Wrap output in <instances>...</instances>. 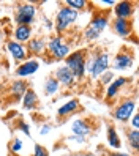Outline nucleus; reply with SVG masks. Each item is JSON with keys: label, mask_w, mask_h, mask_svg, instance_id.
Listing matches in <instances>:
<instances>
[{"label": "nucleus", "mask_w": 139, "mask_h": 156, "mask_svg": "<svg viewBox=\"0 0 139 156\" xmlns=\"http://www.w3.org/2000/svg\"><path fill=\"white\" fill-rule=\"evenodd\" d=\"M67 68L73 73V76L81 79L86 73V58H84V52L78 51L73 52L71 55L67 57Z\"/></svg>", "instance_id": "f257e3e1"}, {"label": "nucleus", "mask_w": 139, "mask_h": 156, "mask_svg": "<svg viewBox=\"0 0 139 156\" xmlns=\"http://www.w3.org/2000/svg\"><path fill=\"white\" fill-rule=\"evenodd\" d=\"M78 19V11L71 10V8H62L57 14V19H55V30L57 32H63L68 27Z\"/></svg>", "instance_id": "f03ea898"}, {"label": "nucleus", "mask_w": 139, "mask_h": 156, "mask_svg": "<svg viewBox=\"0 0 139 156\" xmlns=\"http://www.w3.org/2000/svg\"><path fill=\"white\" fill-rule=\"evenodd\" d=\"M108 66H109V55H108V54H100V55L95 57V60L92 62V65L87 63L86 69L90 71L93 77H97L100 74H103V73H106Z\"/></svg>", "instance_id": "7ed1b4c3"}, {"label": "nucleus", "mask_w": 139, "mask_h": 156, "mask_svg": "<svg viewBox=\"0 0 139 156\" xmlns=\"http://www.w3.org/2000/svg\"><path fill=\"white\" fill-rule=\"evenodd\" d=\"M106 25H108V17H106V16L95 17V19L90 22V25L87 27L86 38H87V40H95V38H98V36L101 35V32L106 29Z\"/></svg>", "instance_id": "20e7f679"}, {"label": "nucleus", "mask_w": 139, "mask_h": 156, "mask_svg": "<svg viewBox=\"0 0 139 156\" xmlns=\"http://www.w3.org/2000/svg\"><path fill=\"white\" fill-rule=\"evenodd\" d=\"M33 16H35V6L30 5V3H25V5H21L17 8L14 21L19 25H29L33 21Z\"/></svg>", "instance_id": "39448f33"}, {"label": "nucleus", "mask_w": 139, "mask_h": 156, "mask_svg": "<svg viewBox=\"0 0 139 156\" xmlns=\"http://www.w3.org/2000/svg\"><path fill=\"white\" fill-rule=\"evenodd\" d=\"M48 48L49 51L54 54V57L55 58H65V57H68V52H70V48H68V44H65L63 40L60 38V36H55V38H52L48 44Z\"/></svg>", "instance_id": "423d86ee"}, {"label": "nucleus", "mask_w": 139, "mask_h": 156, "mask_svg": "<svg viewBox=\"0 0 139 156\" xmlns=\"http://www.w3.org/2000/svg\"><path fill=\"white\" fill-rule=\"evenodd\" d=\"M133 111H134V103L133 101H123V103L115 109L114 117L117 118L119 122H126L128 118L131 117Z\"/></svg>", "instance_id": "0eeeda50"}, {"label": "nucleus", "mask_w": 139, "mask_h": 156, "mask_svg": "<svg viewBox=\"0 0 139 156\" xmlns=\"http://www.w3.org/2000/svg\"><path fill=\"white\" fill-rule=\"evenodd\" d=\"M55 80L59 84H63V85H71L73 80H75V76H73V73L67 66H60L55 71Z\"/></svg>", "instance_id": "6e6552de"}, {"label": "nucleus", "mask_w": 139, "mask_h": 156, "mask_svg": "<svg viewBox=\"0 0 139 156\" xmlns=\"http://www.w3.org/2000/svg\"><path fill=\"white\" fill-rule=\"evenodd\" d=\"M40 68V65H38V62L36 60H29V62H25L24 65H21L19 68L16 69V74L17 76H21V77H24V76H30V74H33V73Z\"/></svg>", "instance_id": "1a4fd4ad"}, {"label": "nucleus", "mask_w": 139, "mask_h": 156, "mask_svg": "<svg viewBox=\"0 0 139 156\" xmlns=\"http://www.w3.org/2000/svg\"><path fill=\"white\" fill-rule=\"evenodd\" d=\"M131 13H133V5L130 2H120L115 5V14L120 19H126V17L131 16Z\"/></svg>", "instance_id": "9d476101"}, {"label": "nucleus", "mask_w": 139, "mask_h": 156, "mask_svg": "<svg viewBox=\"0 0 139 156\" xmlns=\"http://www.w3.org/2000/svg\"><path fill=\"white\" fill-rule=\"evenodd\" d=\"M131 63H133L131 55H128V54H119V55L115 57L114 68H115V69H120V71H123V69H128L130 66H131Z\"/></svg>", "instance_id": "9b49d317"}, {"label": "nucleus", "mask_w": 139, "mask_h": 156, "mask_svg": "<svg viewBox=\"0 0 139 156\" xmlns=\"http://www.w3.org/2000/svg\"><path fill=\"white\" fill-rule=\"evenodd\" d=\"M130 30H131V27H130V22L126 19H120V17H117V19L114 21V32L120 36H126L130 35Z\"/></svg>", "instance_id": "f8f14e48"}, {"label": "nucleus", "mask_w": 139, "mask_h": 156, "mask_svg": "<svg viewBox=\"0 0 139 156\" xmlns=\"http://www.w3.org/2000/svg\"><path fill=\"white\" fill-rule=\"evenodd\" d=\"M8 51L16 60H25V51L17 41H10L8 43Z\"/></svg>", "instance_id": "ddd939ff"}, {"label": "nucleus", "mask_w": 139, "mask_h": 156, "mask_svg": "<svg viewBox=\"0 0 139 156\" xmlns=\"http://www.w3.org/2000/svg\"><path fill=\"white\" fill-rule=\"evenodd\" d=\"M73 133L76 134V137H82L90 133V126L84 120H76L73 123Z\"/></svg>", "instance_id": "4468645a"}, {"label": "nucleus", "mask_w": 139, "mask_h": 156, "mask_svg": "<svg viewBox=\"0 0 139 156\" xmlns=\"http://www.w3.org/2000/svg\"><path fill=\"white\" fill-rule=\"evenodd\" d=\"M30 33H32V30H30L29 25H17V29L14 32V36H16L17 41H29Z\"/></svg>", "instance_id": "2eb2a0df"}, {"label": "nucleus", "mask_w": 139, "mask_h": 156, "mask_svg": "<svg viewBox=\"0 0 139 156\" xmlns=\"http://www.w3.org/2000/svg\"><path fill=\"white\" fill-rule=\"evenodd\" d=\"M126 80H128L126 77H119V79H115V80L112 82V84L109 85V88H108V95H106V96H108L109 99H111V98H114V96L117 95V91H119V88L122 87V85L125 84Z\"/></svg>", "instance_id": "dca6fc26"}, {"label": "nucleus", "mask_w": 139, "mask_h": 156, "mask_svg": "<svg viewBox=\"0 0 139 156\" xmlns=\"http://www.w3.org/2000/svg\"><path fill=\"white\" fill-rule=\"evenodd\" d=\"M78 107H79V103H78L76 99H71V101H68L67 104H63V106L59 109V115H68V114H71V112H75Z\"/></svg>", "instance_id": "f3484780"}, {"label": "nucleus", "mask_w": 139, "mask_h": 156, "mask_svg": "<svg viewBox=\"0 0 139 156\" xmlns=\"http://www.w3.org/2000/svg\"><path fill=\"white\" fill-rule=\"evenodd\" d=\"M36 104V95L33 90H27L24 93V107L25 109H35Z\"/></svg>", "instance_id": "a211bd4d"}, {"label": "nucleus", "mask_w": 139, "mask_h": 156, "mask_svg": "<svg viewBox=\"0 0 139 156\" xmlns=\"http://www.w3.org/2000/svg\"><path fill=\"white\" fill-rule=\"evenodd\" d=\"M108 140H109V145L112 148H120V139L115 133L114 128H109V133H108Z\"/></svg>", "instance_id": "6ab92c4d"}, {"label": "nucleus", "mask_w": 139, "mask_h": 156, "mask_svg": "<svg viewBox=\"0 0 139 156\" xmlns=\"http://www.w3.org/2000/svg\"><path fill=\"white\" fill-rule=\"evenodd\" d=\"M44 48V41L43 40H32L29 43V51L33 52V54H40Z\"/></svg>", "instance_id": "aec40b11"}, {"label": "nucleus", "mask_w": 139, "mask_h": 156, "mask_svg": "<svg viewBox=\"0 0 139 156\" xmlns=\"http://www.w3.org/2000/svg\"><path fill=\"white\" fill-rule=\"evenodd\" d=\"M57 88H59V82L55 79H49L48 82H46V85H44L46 95H54L55 91H57Z\"/></svg>", "instance_id": "412c9836"}, {"label": "nucleus", "mask_w": 139, "mask_h": 156, "mask_svg": "<svg viewBox=\"0 0 139 156\" xmlns=\"http://www.w3.org/2000/svg\"><path fill=\"white\" fill-rule=\"evenodd\" d=\"M13 91H14V95H17V96L24 95L25 91H27V85H25V82H22V80H16L14 84H13Z\"/></svg>", "instance_id": "4be33fe9"}, {"label": "nucleus", "mask_w": 139, "mask_h": 156, "mask_svg": "<svg viewBox=\"0 0 139 156\" xmlns=\"http://www.w3.org/2000/svg\"><path fill=\"white\" fill-rule=\"evenodd\" d=\"M128 140H130V145L136 150L139 147V131L137 129H133L131 133H128Z\"/></svg>", "instance_id": "5701e85b"}, {"label": "nucleus", "mask_w": 139, "mask_h": 156, "mask_svg": "<svg viewBox=\"0 0 139 156\" xmlns=\"http://www.w3.org/2000/svg\"><path fill=\"white\" fill-rule=\"evenodd\" d=\"M67 5L71 6V10L78 11V10H81V8L86 6V2L84 0H67Z\"/></svg>", "instance_id": "b1692460"}, {"label": "nucleus", "mask_w": 139, "mask_h": 156, "mask_svg": "<svg viewBox=\"0 0 139 156\" xmlns=\"http://www.w3.org/2000/svg\"><path fill=\"white\" fill-rule=\"evenodd\" d=\"M35 156H49V153L41 145H35Z\"/></svg>", "instance_id": "393cba45"}, {"label": "nucleus", "mask_w": 139, "mask_h": 156, "mask_svg": "<svg viewBox=\"0 0 139 156\" xmlns=\"http://www.w3.org/2000/svg\"><path fill=\"white\" fill-rule=\"evenodd\" d=\"M112 77H114L112 73H103V77H101V82H103V84H109V82L112 80Z\"/></svg>", "instance_id": "a878e982"}, {"label": "nucleus", "mask_w": 139, "mask_h": 156, "mask_svg": "<svg viewBox=\"0 0 139 156\" xmlns=\"http://www.w3.org/2000/svg\"><path fill=\"white\" fill-rule=\"evenodd\" d=\"M21 147H22L21 139H16V140L13 142V150H14V151H19V150H21Z\"/></svg>", "instance_id": "bb28decb"}, {"label": "nucleus", "mask_w": 139, "mask_h": 156, "mask_svg": "<svg viewBox=\"0 0 139 156\" xmlns=\"http://www.w3.org/2000/svg\"><path fill=\"white\" fill-rule=\"evenodd\" d=\"M19 128H21V129H22V131H24V133H25L27 136H30V128L27 126V125H25L24 122H19Z\"/></svg>", "instance_id": "cd10ccee"}, {"label": "nucleus", "mask_w": 139, "mask_h": 156, "mask_svg": "<svg viewBox=\"0 0 139 156\" xmlns=\"http://www.w3.org/2000/svg\"><path fill=\"white\" fill-rule=\"evenodd\" d=\"M133 126H134V129H137V128H139V115H134V118H133Z\"/></svg>", "instance_id": "c85d7f7f"}, {"label": "nucleus", "mask_w": 139, "mask_h": 156, "mask_svg": "<svg viewBox=\"0 0 139 156\" xmlns=\"http://www.w3.org/2000/svg\"><path fill=\"white\" fill-rule=\"evenodd\" d=\"M49 129H51V126H44L43 129H41V134H48V133H49Z\"/></svg>", "instance_id": "c756f323"}, {"label": "nucleus", "mask_w": 139, "mask_h": 156, "mask_svg": "<svg viewBox=\"0 0 139 156\" xmlns=\"http://www.w3.org/2000/svg\"><path fill=\"white\" fill-rule=\"evenodd\" d=\"M111 156H128V154H123V153H114V154H111Z\"/></svg>", "instance_id": "7c9ffc66"}, {"label": "nucleus", "mask_w": 139, "mask_h": 156, "mask_svg": "<svg viewBox=\"0 0 139 156\" xmlns=\"http://www.w3.org/2000/svg\"><path fill=\"white\" fill-rule=\"evenodd\" d=\"M106 156H111V154H106Z\"/></svg>", "instance_id": "2f4dec72"}]
</instances>
